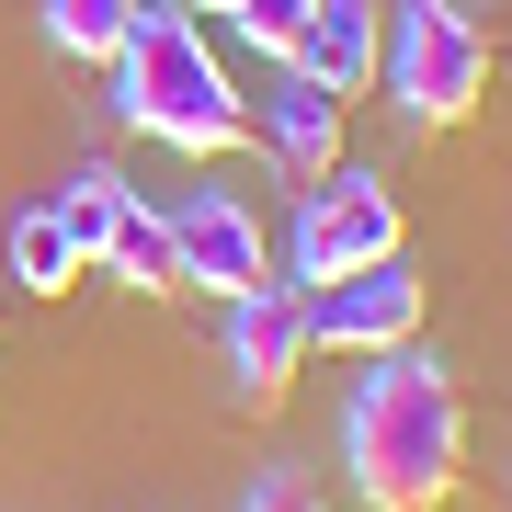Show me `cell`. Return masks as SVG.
Listing matches in <instances>:
<instances>
[{
    "label": "cell",
    "mask_w": 512,
    "mask_h": 512,
    "mask_svg": "<svg viewBox=\"0 0 512 512\" xmlns=\"http://www.w3.org/2000/svg\"><path fill=\"white\" fill-rule=\"evenodd\" d=\"M114 114L183 160H217L251 137V103H239V80L217 69V46L183 0H137V35L114 46Z\"/></svg>",
    "instance_id": "obj_2"
},
{
    "label": "cell",
    "mask_w": 512,
    "mask_h": 512,
    "mask_svg": "<svg viewBox=\"0 0 512 512\" xmlns=\"http://www.w3.org/2000/svg\"><path fill=\"white\" fill-rule=\"evenodd\" d=\"M376 262H399V194L376 171H319L308 217H296V296L342 285V274H376Z\"/></svg>",
    "instance_id": "obj_4"
},
{
    "label": "cell",
    "mask_w": 512,
    "mask_h": 512,
    "mask_svg": "<svg viewBox=\"0 0 512 512\" xmlns=\"http://www.w3.org/2000/svg\"><path fill=\"white\" fill-rule=\"evenodd\" d=\"M239 512H330V501H319L308 467H274V478H251V490H239Z\"/></svg>",
    "instance_id": "obj_15"
},
{
    "label": "cell",
    "mask_w": 512,
    "mask_h": 512,
    "mask_svg": "<svg viewBox=\"0 0 512 512\" xmlns=\"http://www.w3.org/2000/svg\"><path fill=\"white\" fill-rule=\"evenodd\" d=\"M183 12H217V23H228V12H239V0H183Z\"/></svg>",
    "instance_id": "obj_16"
},
{
    "label": "cell",
    "mask_w": 512,
    "mask_h": 512,
    "mask_svg": "<svg viewBox=\"0 0 512 512\" xmlns=\"http://www.w3.org/2000/svg\"><path fill=\"white\" fill-rule=\"evenodd\" d=\"M342 92H319V80H274V103H262V126H274V160L296 171V183H319V171H342Z\"/></svg>",
    "instance_id": "obj_9"
},
{
    "label": "cell",
    "mask_w": 512,
    "mask_h": 512,
    "mask_svg": "<svg viewBox=\"0 0 512 512\" xmlns=\"http://www.w3.org/2000/svg\"><path fill=\"white\" fill-rule=\"evenodd\" d=\"M126 205H137V194H126V171H114V160H80V171H69V194H57V228H69V251H80V262H103Z\"/></svg>",
    "instance_id": "obj_10"
},
{
    "label": "cell",
    "mask_w": 512,
    "mask_h": 512,
    "mask_svg": "<svg viewBox=\"0 0 512 512\" xmlns=\"http://www.w3.org/2000/svg\"><path fill=\"white\" fill-rule=\"evenodd\" d=\"M137 35V0H46V46L57 57H92V69H114V46Z\"/></svg>",
    "instance_id": "obj_12"
},
{
    "label": "cell",
    "mask_w": 512,
    "mask_h": 512,
    "mask_svg": "<svg viewBox=\"0 0 512 512\" xmlns=\"http://www.w3.org/2000/svg\"><path fill=\"white\" fill-rule=\"evenodd\" d=\"M171 262H183V285H205V296L274 285V239H262V217L239 194H194L183 217H171Z\"/></svg>",
    "instance_id": "obj_6"
},
{
    "label": "cell",
    "mask_w": 512,
    "mask_h": 512,
    "mask_svg": "<svg viewBox=\"0 0 512 512\" xmlns=\"http://www.w3.org/2000/svg\"><path fill=\"white\" fill-rule=\"evenodd\" d=\"M342 467L365 512H444L456 501V467H467V399L433 353H376V376L353 387L342 410Z\"/></svg>",
    "instance_id": "obj_1"
},
{
    "label": "cell",
    "mask_w": 512,
    "mask_h": 512,
    "mask_svg": "<svg viewBox=\"0 0 512 512\" xmlns=\"http://www.w3.org/2000/svg\"><path fill=\"white\" fill-rule=\"evenodd\" d=\"M421 330V285L399 262H376V274H342V285H308V342L330 353H399Z\"/></svg>",
    "instance_id": "obj_7"
},
{
    "label": "cell",
    "mask_w": 512,
    "mask_h": 512,
    "mask_svg": "<svg viewBox=\"0 0 512 512\" xmlns=\"http://www.w3.org/2000/svg\"><path fill=\"white\" fill-rule=\"evenodd\" d=\"M285 69L319 80V92H342V103H365L376 69H387V12H376V0H319V12L296 23Z\"/></svg>",
    "instance_id": "obj_8"
},
{
    "label": "cell",
    "mask_w": 512,
    "mask_h": 512,
    "mask_svg": "<svg viewBox=\"0 0 512 512\" xmlns=\"http://www.w3.org/2000/svg\"><path fill=\"white\" fill-rule=\"evenodd\" d=\"M376 80H387V103H399L421 137L467 126V114L490 103V35H478V12H456V0H399Z\"/></svg>",
    "instance_id": "obj_3"
},
{
    "label": "cell",
    "mask_w": 512,
    "mask_h": 512,
    "mask_svg": "<svg viewBox=\"0 0 512 512\" xmlns=\"http://www.w3.org/2000/svg\"><path fill=\"white\" fill-rule=\"evenodd\" d=\"M308 353H319V342H308V296H296V285L228 296V376H239V399H251V410H274Z\"/></svg>",
    "instance_id": "obj_5"
},
{
    "label": "cell",
    "mask_w": 512,
    "mask_h": 512,
    "mask_svg": "<svg viewBox=\"0 0 512 512\" xmlns=\"http://www.w3.org/2000/svg\"><path fill=\"white\" fill-rule=\"evenodd\" d=\"M308 12H319V0H239L228 35H251V57H274V69H285V46H296V23H308Z\"/></svg>",
    "instance_id": "obj_14"
},
{
    "label": "cell",
    "mask_w": 512,
    "mask_h": 512,
    "mask_svg": "<svg viewBox=\"0 0 512 512\" xmlns=\"http://www.w3.org/2000/svg\"><path fill=\"white\" fill-rule=\"evenodd\" d=\"M103 274L137 285V296H171V285H183V262H171V217H160V205H126V217H114Z\"/></svg>",
    "instance_id": "obj_11"
},
{
    "label": "cell",
    "mask_w": 512,
    "mask_h": 512,
    "mask_svg": "<svg viewBox=\"0 0 512 512\" xmlns=\"http://www.w3.org/2000/svg\"><path fill=\"white\" fill-rule=\"evenodd\" d=\"M92 262L69 251V228H57V205H35V217H12V285H35V296H69Z\"/></svg>",
    "instance_id": "obj_13"
}]
</instances>
